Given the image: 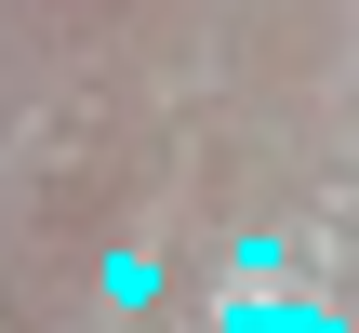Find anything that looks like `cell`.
Here are the masks:
<instances>
[{"instance_id":"2","label":"cell","mask_w":359,"mask_h":333,"mask_svg":"<svg viewBox=\"0 0 359 333\" xmlns=\"http://www.w3.org/2000/svg\"><path fill=\"white\" fill-rule=\"evenodd\" d=\"M107 307H160V254L120 240V254H107Z\"/></svg>"},{"instance_id":"3","label":"cell","mask_w":359,"mask_h":333,"mask_svg":"<svg viewBox=\"0 0 359 333\" xmlns=\"http://www.w3.org/2000/svg\"><path fill=\"white\" fill-rule=\"evenodd\" d=\"M293 333H346V320H333V307H320V294H293Z\"/></svg>"},{"instance_id":"1","label":"cell","mask_w":359,"mask_h":333,"mask_svg":"<svg viewBox=\"0 0 359 333\" xmlns=\"http://www.w3.org/2000/svg\"><path fill=\"white\" fill-rule=\"evenodd\" d=\"M226 267H240V294H266V280L293 267V240H280V227H240V240H226Z\"/></svg>"}]
</instances>
